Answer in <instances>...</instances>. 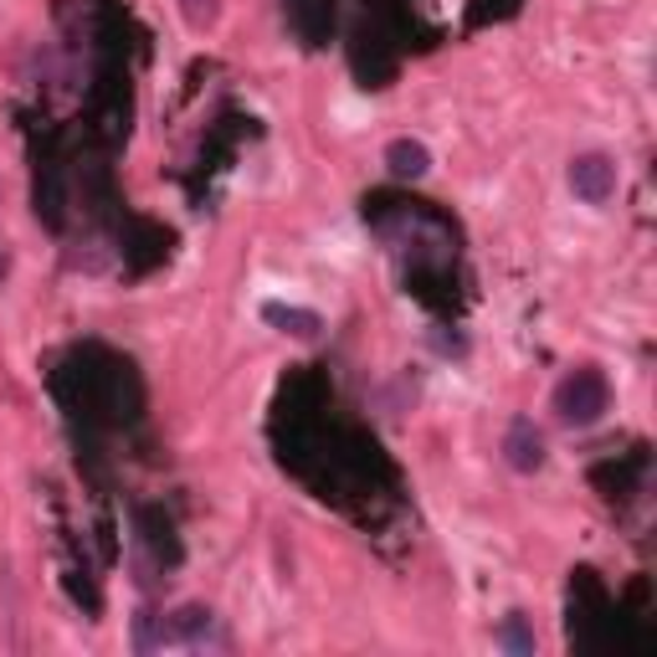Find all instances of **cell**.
Wrapping results in <instances>:
<instances>
[{"label": "cell", "mask_w": 657, "mask_h": 657, "mask_svg": "<svg viewBox=\"0 0 657 657\" xmlns=\"http://www.w3.org/2000/svg\"><path fill=\"white\" fill-rule=\"evenodd\" d=\"M606 406H611V386H606L601 370H576V376H565V386L555 390V411H560V421H570V427L601 421Z\"/></svg>", "instance_id": "obj_1"}, {"label": "cell", "mask_w": 657, "mask_h": 657, "mask_svg": "<svg viewBox=\"0 0 657 657\" xmlns=\"http://www.w3.org/2000/svg\"><path fill=\"white\" fill-rule=\"evenodd\" d=\"M570 190L586 206H606L617 196V165L606 160V155H576L570 160Z\"/></svg>", "instance_id": "obj_2"}, {"label": "cell", "mask_w": 657, "mask_h": 657, "mask_svg": "<svg viewBox=\"0 0 657 657\" xmlns=\"http://www.w3.org/2000/svg\"><path fill=\"white\" fill-rule=\"evenodd\" d=\"M504 457H509V468H519V472H535L539 462H545V437H539L535 421L519 416V421L504 431Z\"/></svg>", "instance_id": "obj_3"}, {"label": "cell", "mask_w": 657, "mask_h": 657, "mask_svg": "<svg viewBox=\"0 0 657 657\" xmlns=\"http://www.w3.org/2000/svg\"><path fill=\"white\" fill-rule=\"evenodd\" d=\"M386 165L396 180H421V175L431 170V155H427V145H416V139H396V145L386 149Z\"/></svg>", "instance_id": "obj_4"}, {"label": "cell", "mask_w": 657, "mask_h": 657, "mask_svg": "<svg viewBox=\"0 0 657 657\" xmlns=\"http://www.w3.org/2000/svg\"><path fill=\"white\" fill-rule=\"evenodd\" d=\"M262 319L278 323L282 335H298V339H313L323 329L319 313H309V309H282V303H268V309H262Z\"/></svg>", "instance_id": "obj_5"}, {"label": "cell", "mask_w": 657, "mask_h": 657, "mask_svg": "<svg viewBox=\"0 0 657 657\" xmlns=\"http://www.w3.org/2000/svg\"><path fill=\"white\" fill-rule=\"evenodd\" d=\"M498 647H504V653H519V657H529V653H535V637H529V631H524V621L514 617L509 627L498 631Z\"/></svg>", "instance_id": "obj_6"}, {"label": "cell", "mask_w": 657, "mask_h": 657, "mask_svg": "<svg viewBox=\"0 0 657 657\" xmlns=\"http://www.w3.org/2000/svg\"><path fill=\"white\" fill-rule=\"evenodd\" d=\"M180 11H186V21L196 31H206L216 16H221V0H180Z\"/></svg>", "instance_id": "obj_7"}, {"label": "cell", "mask_w": 657, "mask_h": 657, "mask_svg": "<svg viewBox=\"0 0 657 657\" xmlns=\"http://www.w3.org/2000/svg\"><path fill=\"white\" fill-rule=\"evenodd\" d=\"M11 272V252H6V242H0V278Z\"/></svg>", "instance_id": "obj_8"}]
</instances>
